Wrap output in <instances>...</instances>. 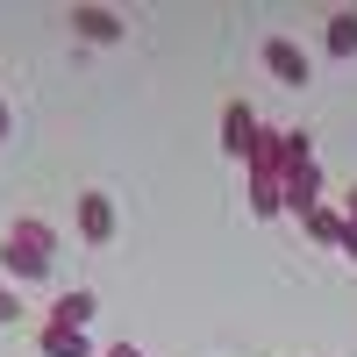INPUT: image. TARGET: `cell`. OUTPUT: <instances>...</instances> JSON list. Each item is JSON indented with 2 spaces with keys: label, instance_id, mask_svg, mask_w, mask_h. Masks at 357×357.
Listing matches in <instances>:
<instances>
[{
  "label": "cell",
  "instance_id": "6da1fadb",
  "mask_svg": "<svg viewBox=\"0 0 357 357\" xmlns=\"http://www.w3.org/2000/svg\"><path fill=\"white\" fill-rule=\"evenodd\" d=\"M50 250H57L50 222H15L8 243H0V264H8V279H43L50 272Z\"/></svg>",
  "mask_w": 357,
  "mask_h": 357
},
{
  "label": "cell",
  "instance_id": "7a4b0ae2",
  "mask_svg": "<svg viewBox=\"0 0 357 357\" xmlns=\"http://www.w3.org/2000/svg\"><path fill=\"white\" fill-rule=\"evenodd\" d=\"M279 207H286V215H314V207H321V165L307 158V165H286V178H279Z\"/></svg>",
  "mask_w": 357,
  "mask_h": 357
},
{
  "label": "cell",
  "instance_id": "3957f363",
  "mask_svg": "<svg viewBox=\"0 0 357 357\" xmlns=\"http://www.w3.org/2000/svg\"><path fill=\"white\" fill-rule=\"evenodd\" d=\"M257 136H264V129H257V114H250L243 100H229V107H222V151L250 165V151H257Z\"/></svg>",
  "mask_w": 357,
  "mask_h": 357
},
{
  "label": "cell",
  "instance_id": "277c9868",
  "mask_svg": "<svg viewBox=\"0 0 357 357\" xmlns=\"http://www.w3.org/2000/svg\"><path fill=\"white\" fill-rule=\"evenodd\" d=\"M72 29H79L86 43H122L129 36V22L114 15V8H72Z\"/></svg>",
  "mask_w": 357,
  "mask_h": 357
},
{
  "label": "cell",
  "instance_id": "5b68a950",
  "mask_svg": "<svg viewBox=\"0 0 357 357\" xmlns=\"http://www.w3.org/2000/svg\"><path fill=\"white\" fill-rule=\"evenodd\" d=\"M264 65H272V79H279V86H307V50H301V43L272 36V43H264Z\"/></svg>",
  "mask_w": 357,
  "mask_h": 357
},
{
  "label": "cell",
  "instance_id": "8992f818",
  "mask_svg": "<svg viewBox=\"0 0 357 357\" xmlns=\"http://www.w3.org/2000/svg\"><path fill=\"white\" fill-rule=\"evenodd\" d=\"M79 236L86 243H107L114 236V200L107 193H79Z\"/></svg>",
  "mask_w": 357,
  "mask_h": 357
},
{
  "label": "cell",
  "instance_id": "52a82bcc",
  "mask_svg": "<svg viewBox=\"0 0 357 357\" xmlns=\"http://www.w3.org/2000/svg\"><path fill=\"white\" fill-rule=\"evenodd\" d=\"M93 314H100V301H93V293H86V286H72L65 301L50 307V329H86V321H93Z\"/></svg>",
  "mask_w": 357,
  "mask_h": 357
},
{
  "label": "cell",
  "instance_id": "ba28073f",
  "mask_svg": "<svg viewBox=\"0 0 357 357\" xmlns=\"http://www.w3.org/2000/svg\"><path fill=\"white\" fill-rule=\"evenodd\" d=\"M321 43H329V57H357V8H336Z\"/></svg>",
  "mask_w": 357,
  "mask_h": 357
},
{
  "label": "cell",
  "instance_id": "9c48e42d",
  "mask_svg": "<svg viewBox=\"0 0 357 357\" xmlns=\"http://www.w3.org/2000/svg\"><path fill=\"white\" fill-rule=\"evenodd\" d=\"M43 357H93L86 329H43Z\"/></svg>",
  "mask_w": 357,
  "mask_h": 357
},
{
  "label": "cell",
  "instance_id": "30bf717a",
  "mask_svg": "<svg viewBox=\"0 0 357 357\" xmlns=\"http://www.w3.org/2000/svg\"><path fill=\"white\" fill-rule=\"evenodd\" d=\"M307 236L336 250V236H343V215H336V207H314V215H307Z\"/></svg>",
  "mask_w": 357,
  "mask_h": 357
},
{
  "label": "cell",
  "instance_id": "8fae6325",
  "mask_svg": "<svg viewBox=\"0 0 357 357\" xmlns=\"http://www.w3.org/2000/svg\"><path fill=\"white\" fill-rule=\"evenodd\" d=\"M336 250H343V257L357 264V222H350V215H343V236H336Z\"/></svg>",
  "mask_w": 357,
  "mask_h": 357
},
{
  "label": "cell",
  "instance_id": "7c38bea8",
  "mask_svg": "<svg viewBox=\"0 0 357 357\" xmlns=\"http://www.w3.org/2000/svg\"><path fill=\"white\" fill-rule=\"evenodd\" d=\"M8 321H22V301H15L8 286H0V329H8Z\"/></svg>",
  "mask_w": 357,
  "mask_h": 357
},
{
  "label": "cell",
  "instance_id": "4fadbf2b",
  "mask_svg": "<svg viewBox=\"0 0 357 357\" xmlns=\"http://www.w3.org/2000/svg\"><path fill=\"white\" fill-rule=\"evenodd\" d=\"M107 357H143V350H136V343H114V350H107Z\"/></svg>",
  "mask_w": 357,
  "mask_h": 357
},
{
  "label": "cell",
  "instance_id": "5bb4252c",
  "mask_svg": "<svg viewBox=\"0 0 357 357\" xmlns=\"http://www.w3.org/2000/svg\"><path fill=\"white\" fill-rule=\"evenodd\" d=\"M343 215H350V222H357V186H350V193H343Z\"/></svg>",
  "mask_w": 357,
  "mask_h": 357
},
{
  "label": "cell",
  "instance_id": "9a60e30c",
  "mask_svg": "<svg viewBox=\"0 0 357 357\" xmlns=\"http://www.w3.org/2000/svg\"><path fill=\"white\" fill-rule=\"evenodd\" d=\"M0 136H15V122H8V100H0Z\"/></svg>",
  "mask_w": 357,
  "mask_h": 357
}]
</instances>
